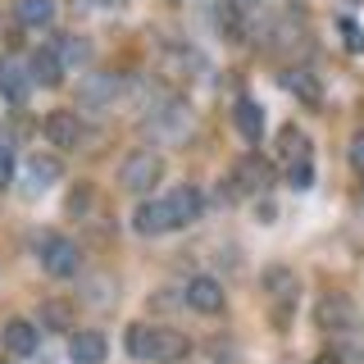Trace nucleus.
I'll return each instance as SVG.
<instances>
[{
  "label": "nucleus",
  "mask_w": 364,
  "mask_h": 364,
  "mask_svg": "<svg viewBox=\"0 0 364 364\" xmlns=\"http://www.w3.org/2000/svg\"><path fill=\"white\" fill-rule=\"evenodd\" d=\"M123 346H128L132 360L141 364H155V360H178L182 350H187V341L178 333H168V328H155V323H132L128 337H123Z\"/></svg>",
  "instance_id": "obj_1"
},
{
  "label": "nucleus",
  "mask_w": 364,
  "mask_h": 364,
  "mask_svg": "<svg viewBox=\"0 0 364 364\" xmlns=\"http://www.w3.org/2000/svg\"><path fill=\"white\" fill-rule=\"evenodd\" d=\"M159 178H164V159H159L155 151H132L119 164V187L132 191V196H146Z\"/></svg>",
  "instance_id": "obj_2"
},
{
  "label": "nucleus",
  "mask_w": 364,
  "mask_h": 364,
  "mask_svg": "<svg viewBox=\"0 0 364 364\" xmlns=\"http://www.w3.org/2000/svg\"><path fill=\"white\" fill-rule=\"evenodd\" d=\"M41 269L50 278H73L82 269V250L68 242V237H41Z\"/></svg>",
  "instance_id": "obj_3"
},
{
  "label": "nucleus",
  "mask_w": 364,
  "mask_h": 364,
  "mask_svg": "<svg viewBox=\"0 0 364 364\" xmlns=\"http://www.w3.org/2000/svg\"><path fill=\"white\" fill-rule=\"evenodd\" d=\"M60 178H64V168H60L55 155H28V159H23V191H28V196L50 191Z\"/></svg>",
  "instance_id": "obj_4"
},
{
  "label": "nucleus",
  "mask_w": 364,
  "mask_h": 364,
  "mask_svg": "<svg viewBox=\"0 0 364 364\" xmlns=\"http://www.w3.org/2000/svg\"><path fill=\"white\" fill-rule=\"evenodd\" d=\"M46 136H50V146H60V151H77L87 128L73 109H55V114H46Z\"/></svg>",
  "instance_id": "obj_5"
},
{
  "label": "nucleus",
  "mask_w": 364,
  "mask_h": 364,
  "mask_svg": "<svg viewBox=\"0 0 364 364\" xmlns=\"http://www.w3.org/2000/svg\"><path fill=\"white\" fill-rule=\"evenodd\" d=\"M132 228L141 237H159V232H173V210H168V200H141L132 210Z\"/></svg>",
  "instance_id": "obj_6"
},
{
  "label": "nucleus",
  "mask_w": 364,
  "mask_h": 364,
  "mask_svg": "<svg viewBox=\"0 0 364 364\" xmlns=\"http://www.w3.org/2000/svg\"><path fill=\"white\" fill-rule=\"evenodd\" d=\"M119 96V77L114 73H87L77 87V105L82 109H109V100Z\"/></svg>",
  "instance_id": "obj_7"
},
{
  "label": "nucleus",
  "mask_w": 364,
  "mask_h": 364,
  "mask_svg": "<svg viewBox=\"0 0 364 364\" xmlns=\"http://www.w3.org/2000/svg\"><path fill=\"white\" fill-rule=\"evenodd\" d=\"M187 305H191L196 314H219V310H223V287H219V278L196 273V278L187 282Z\"/></svg>",
  "instance_id": "obj_8"
},
{
  "label": "nucleus",
  "mask_w": 364,
  "mask_h": 364,
  "mask_svg": "<svg viewBox=\"0 0 364 364\" xmlns=\"http://www.w3.org/2000/svg\"><path fill=\"white\" fill-rule=\"evenodd\" d=\"M314 318H318L323 333H346V328H355V310H350V301H346V296H337V291L318 301Z\"/></svg>",
  "instance_id": "obj_9"
},
{
  "label": "nucleus",
  "mask_w": 364,
  "mask_h": 364,
  "mask_svg": "<svg viewBox=\"0 0 364 364\" xmlns=\"http://www.w3.org/2000/svg\"><path fill=\"white\" fill-rule=\"evenodd\" d=\"M68 73V68L60 64V55H55V46H41V50H32L28 60V77L32 87H60V77Z\"/></svg>",
  "instance_id": "obj_10"
},
{
  "label": "nucleus",
  "mask_w": 364,
  "mask_h": 364,
  "mask_svg": "<svg viewBox=\"0 0 364 364\" xmlns=\"http://www.w3.org/2000/svg\"><path fill=\"white\" fill-rule=\"evenodd\" d=\"M164 200H168V210H173V223H178V228L196 223V219H200V210H205V196H200L196 187H191V182H182V187H173Z\"/></svg>",
  "instance_id": "obj_11"
},
{
  "label": "nucleus",
  "mask_w": 364,
  "mask_h": 364,
  "mask_svg": "<svg viewBox=\"0 0 364 364\" xmlns=\"http://www.w3.org/2000/svg\"><path fill=\"white\" fill-rule=\"evenodd\" d=\"M105 337L96 333V328H82V333L68 337V360L73 364H105Z\"/></svg>",
  "instance_id": "obj_12"
},
{
  "label": "nucleus",
  "mask_w": 364,
  "mask_h": 364,
  "mask_svg": "<svg viewBox=\"0 0 364 364\" xmlns=\"http://www.w3.org/2000/svg\"><path fill=\"white\" fill-rule=\"evenodd\" d=\"M232 123H237V132L255 146L259 136H264V105H259V100H250V96H242L232 105Z\"/></svg>",
  "instance_id": "obj_13"
},
{
  "label": "nucleus",
  "mask_w": 364,
  "mask_h": 364,
  "mask_svg": "<svg viewBox=\"0 0 364 364\" xmlns=\"http://www.w3.org/2000/svg\"><path fill=\"white\" fill-rule=\"evenodd\" d=\"M5 346L14 350V355H32V350L41 346V328L32 323V318H9L5 323Z\"/></svg>",
  "instance_id": "obj_14"
},
{
  "label": "nucleus",
  "mask_w": 364,
  "mask_h": 364,
  "mask_svg": "<svg viewBox=\"0 0 364 364\" xmlns=\"http://www.w3.org/2000/svg\"><path fill=\"white\" fill-rule=\"evenodd\" d=\"M278 159H282V168L301 164V159H314V155H310V136L296 128V123H287V128L278 132Z\"/></svg>",
  "instance_id": "obj_15"
},
{
  "label": "nucleus",
  "mask_w": 364,
  "mask_h": 364,
  "mask_svg": "<svg viewBox=\"0 0 364 364\" xmlns=\"http://www.w3.org/2000/svg\"><path fill=\"white\" fill-rule=\"evenodd\" d=\"M28 87H32L28 64H18V60H0V91H5L14 105H23V100H28Z\"/></svg>",
  "instance_id": "obj_16"
},
{
  "label": "nucleus",
  "mask_w": 364,
  "mask_h": 364,
  "mask_svg": "<svg viewBox=\"0 0 364 364\" xmlns=\"http://www.w3.org/2000/svg\"><path fill=\"white\" fill-rule=\"evenodd\" d=\"M14 18L23 28H50L55 23V0H14Z\"/></svg>",
  "instance_id": "obj_17"
},
{
  "label": "nucleus",
  "mask_w": 364,
  "mask_h": 364,
  "mask_svg": "<svg viewBox=\"0 0 364 364\" xmlns=\"http://www.w3.org/2000/svg\"><path fill=\"white\" fill-rule=\"evenodd\" d=\"M264 291L273 296V301L291 305V301H296V273H291L287 264H273V269H264Z\"/></svg>",
  "instance_id": "obj_18"
},
{
  "label": "nucleus",
  "mask_w": 364,
  "mask_h": 364,
  "mask_svg": "<svg viewBox=\"0 0 364 364\" xmlns=\"http://www.w3.org/2000/svg\"><path fill=\"white\" fill-rule=\"evenodd\" d=\"M55 55H60V64H64V68H82V64L91 60V46H87L82 37H73V32H68V37L55 41Z\"/></svg>",
  "instance_id": "obj_19"
},
{
  "label": "nucleus",
  "mask_w": 364,
  "mask_h": 364,
  "mask_svg": "<svg viewBox=\"0 0 364 364\" xmlns=\"http://www.w3.org/2000/svg\"><path fill=\"white\" fill-rule=\"evenodd\" d=\"M282 87L296 91L305 105H318V96H323V91H318V82H314L310 73H305V68H287V73H282Z\"/></svg>",
  "instance_id": "obj_20"
},
{
  "label": "nucleus",
  "mask_w": 364,
  "mask_h": 364,
  "mask_svg": "<svg viewBox=\"0 0 364 364\" xmlns=\"http://www.w3.org/2000/svg\"><path fill=\"white\" fill-rule=\"evenodd\" d=\"M237 178H246V182H242V191H259V187H264V178H269V168L259 164L255 155H250V159H242V168H237Z\"/></svg>",
  "instance_id": "obj_21"
},
{
  "label": "nucleus",
  "mask_w": 364,
  "mask_h": 364,
  "mask_svg": "<svg viewBox=\"0 0 364 364\" xmlns=\"http://www.w3.org/2000/svg\"><path fill=\"white\" fill-rule=\"evenodd\" d=\"M287 182H291L296 191L314 187V159H301V164H291V168H287Z\"/></svg>",
  "instance_id": "obj_22"
},
{
  "label": "nucleus",
  "mask_w": 364,
  "mask_h": 364,
  "mask_svg": "<svg viewBox=\"0 0 364 364\" xmlns=\"http://www.w3.org/2000/svg\"><path fill=\"white\" fill-rule=\"evenodd\" d=\"M341 41H346V50H350V55H364V28H360V23L341 18Z\"/></svg>",
  "instance_id": "obj_23"
},
{
  "label": "nucleus",
  "mask_w": 364,
  "mask_h": 364,
  "mask_svg": "<svg viewBox=\"0 0 364 364\" xmlns=\"http://www.w3.org/2000/svg\"><path fill=\"white\" fill-rule=\"evenodd\" d=\"M346 159H350V168H355V173H364V128L350 136V151H346Z\"/></svg>",
  "instance_id": "obj_24"
},
{
  "label": "nucleus",
  "mask_w": 364,
  "mask_h": 364,
  "mask_svg": "<svg viewBox=\"0 0 364 364\" xmlns=\"http://www.w3.org/2000/svg\"><path fill=\"white\" fill-rule=\"evenodd\" d=\"M9 182H14V151H9V146H0V191H5Z\"/></svg>",
  "instance_id": "obj_25"
},
{
  "label": "nucleus",
  "mask_w": 364,
  "mask_h": 364,
  "mask_svg": "<svg viewBox=\"0 0 364 364\" xmlns=\"http://www.w3.org/2000/svg\"><path fill=\"white\" fill-rule=\"evenodd\" d=\"M87 200H91V191H87V187H77V196H68V214H82V210H87Z\"/></svg>",
  "instance_id": "obj_26"
},
{
  "label": "nucleus",
  "mask_w": 364,
  "mask_h": 364,
  "mask_svg": "<svg viewBox=\"0 0 364 364\" xmlns=\"http://www.w3.org/2000/svg\"><path fill=\"white\" fill-rule=\"evenodd\" d=\"M310 364H341V355H314Z\"/></svg>",
  "instance_id": "obj_27"
},
{
  "label": "nucleus",
  "mask_w": 364,
  "mask_h": 364,
  "mask_svg": "<svg viewBox=\"0 0 364 364\" xmlns=\"http://www.w3.org/2000/svg\"><path fill=\"white\" fill-rule=\"evenodd\" d=\"M96 5H114V0H96Z\"/></svg>",
  "instance_id": "obj_28"
}]
</instances>
